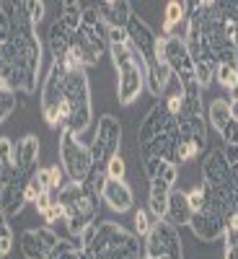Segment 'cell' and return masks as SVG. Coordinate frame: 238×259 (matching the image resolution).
Segmentation results:
<instances>
[{"label":"cell","mask_w":238,"mask_h":259,"mask_svg":"<svg viewBox=\"0 0 238 259\" xmlns=\"http://www.w3.org/2000/svg\"><path fill=\"white\" fill-rule=\"evenodd\" d=\"M78 138L80 135H75L73 130H62V135H60V161H62L65 174L70 177V182H88V174L93 168L91 145H85Z\"/></svg>","instance_id":"52a82bcc"},{"label":"cell","mask_w":238,"mask_h":259,"mask_svg":"<svg viewBox=\"0 0 238 259\" xmlns=\"http://www.w3.org/2000/svg\"><path fill=\"white\" fill-rule=\"evenodd\" d=\"M6 47L13 57V68H16V91L34 94L36 80H39V68H41V41L36 36V26L24 29Z\"/></svg>","instance_id":"8992f818"},{"label":"cell","mask_w":238,"mask_h":259,"mask_svg":"<svg viewBox=\"0 0 238 259\" xmlns=\"http://www.w3.org/2000/svg\"><path fill=\"white\" fill-rule=\"evenodd\" d=\"M158 57L166 62V68L179 78L181 85L197 80L194 78V62L192 55L184 45V36L174 34V36H158Z\"/></svg>","instance_id":"8fae6325"},{"label":"cell","mask_w":238,"mask_h":259,"mask_svg":"<svg viewBox=\"0 0 238 259\" xmlns=\"http://www.w3.org/2000/svg\"><path fill=\"white\" fill-rule=\"evenodd\" d=\"M73 34L75 31H70L60 18H55L50 24V29H47V45H50L52 60H68L70 45H73Z\"/></svg>","instance_id":"ffe728a7"},{"label":"cell","mask_w":238,"mask_h":259,"mask_svg":"<svg viewBox=\"0 0 238 259\" xmlns=\"http://www.w3.org/2000/svg\"><path fill=\"white\" fill-rule=\"evenodd\" d=\"M0 236L8 241H13V231H11V223H8V215L3 212V207H0Z\"/></svg>","instance_id":"f35d334b"},{"label":"cell","mask_w":238,"mask_h":259,"mask_svg":"<svg viewBox=\"0 0 238 259\" xmlns=\"http://www.w3.org/2000/svg\"><path fill=\"white\" fill-rule=\"evenodd\" d=\"M50 184H52V192L62 189L65 187V168L62 166H50Z\"/></svg>","instance_id":"d590c367"},{"label":"cell","mask_w":238,"mask_h":259,"mask_svg":"<svg viewBox=\"0 0 238 259\" xmlns=\"http://www.w3.org/2000/svg\"><path fill=\"white\" fill-rule=\"evenodd\" d=\"M142 259H184V246L179 228H174L166 218L156 221L142 244Z\"/></svg>","instance_id":"30bf717a"},{"label":"cell","mask_w":238,"mask_h":259,"mask_svg":"<svg viewBox=\"0 0 238 259\" xmlns=\"http://www.w3.org/2000/svg\"><path fill=\"white\" fill-rule=\"evenodd\" d=\"M13 109H16V91L0 85V124L13 114Z\"/></svg>","instance_id":"f1b7e54d"},{"label":"cell","mask_w":238,"mask_h":259,"mask_svg":"<svg viewBox=\"0 0 238 259\" xmlns=\"http://www.w3.org/2000/svg\"><path fill=\"white\" fill-rule=\"evenodd\" d=\"M109 55L117 68V99L129 106L145 89V65L137 57L127 31H109Z\"/></svg>","instance_id":"7a4b0ae2"},{"label":"cell","mask_w":238,"mask_h":259,"mask_svg":"<svg viewBox=\"0 0 238 259\" xmlns=\"http://www.w3.org/2000/svg\"><path fill=\"white\" fill-rule=\"evenodd\" d=\"M36 161H39V138L36 135H26V138L13 143V163H16V171L24 179H29L39 168Z\"/></svg>","instance_id":"e0dca14e"},{"label":"cell","mask_w":238,"mask_h":259,"mask_svg":"<svg viewBox=\"0 0 238 259\" xmlns=\"http://www.w3.org/2000/svg\"><path fill=\"white\" fill-rule=\"evenodd\" d=\"M78 244L85 249L88 259H140L142 256L140 239L114 221L93 223L78 239Z\"/></svg>","instance_id":"6da1fadb"},{"label":"cell","mask_w":238,"mask_h":259,"mask_svg":"<svg viewBox=\"0 0 238 259\" xmlns=\"http://www.w3.org/2000/svg\"><path fill=\"white\" fill-rule=\"evenodd\" d=\"M99 200L101 197L93 192L88 182H68L57 192V202L65 210V223H68V231L75 239H80L96 223Z\"/></svg>","instance_id":"5b68a950"},{"label":"cell","mask_w":238,"mask_h":259,"mask_svg":"<svg viewBox=\"0 0 238 259\" xmlns=\"http://www.w3.org/2000/svg\"><path fill=\"white\" fill-rule=\"evenodd\" d=\"M70 70V60H52L50 73L41 85V117L50 127L60 124V106L65 104V78Z\"/></svg>","instance_id":"ba28073f"},{"label":"cell","mask_w":238,"mask_h":259,"mask_svg":"<svg viewBox=\"0 0 238 259\" xmlns=\"http://www.w3.org/2000/svg\"><path fill=\"white\" fill-rule=\"evenodd\" d=\"M166 221L174 226V228L189 226V221H192V207H189L186 192H179V189L171 192V197H168V210H166Z\"/></svg>","instance_id":"44dd1931"},{"label":"cell","mask_w":238,"mask_h":259,"mask_svg":"<svg viewBox=\"0 0 238 259\" xmlns=\"http://www.w3.org/2000/svg\"><path fill=\"white\" fill-rule=\"evenodd\" d=\"M24 3H26V13H29V18L34 21V26L39 24V21L41 18H44V3H41V0H24Z\"/></svg>","instance_id":"836d02e7"},{"label":"cell","mask_w":238,"mask_h":259,"mask_svg":"<svg viewBox=\"0 0 238 259\" xmlns=\"http://www.w3.org/2000/svg\"><path fill=\"white\" fill-rule=\"evenodd\" d=\"M215 78H218V83L223 89L230 91L238 83V65H215Z\"/></svg>","instance_id":"83f0119b"},{"label":"cell","mask_w":238,"mask_h":259,"mask_svg":"<svg viewBox=\"0 0 238 259\" xmlns=\"http://www.w3.org/2000/svg\"><path fill=\"white\" fill-rule=\"evenodd\" d=\"M41 218H44V223L52 228V223H60V221H65V210H62V205L55 200V202H52V205H50L44 212H41Z\"/></svg>","instance_id":"1f68e13d"},{"label":"cell","mask_w":238,"mask_h":259,"mask_svg":"<svg viewBox=\"0 0 238 259\" xmlns=\"http://www.w3.org/2000/svg\"><path fill=\"white\" fill-rule=\"evenodd\" d=\"M60 236L50 228V226H41V228H29L21 233V254L26 259H50L52 249L57 246Z\"/></svg>","instance_id":"4fadbf2b"},{"label":"cell","mask_w":238,"mask_h":259,"mask_svg":"<svg viewBox=\"0 0 238 259\" xmlns=\"http://www.w3.org/2000/svg\"><path fill=\"white\" fill-rule=\"evenodd\" d=\"M119 145H122V124L114 114H101L96 133H93V143H91V161L93 168L106 171L114 156H119Z\"/></svg>","instance_id":"9c48e42d"},{"label":"cell","mask_w":238,"mask_h":259,"mask_svg":"<svg viewBox=\"0 0 238 259\" xmlns=\"http://www.w3.org/2000/svg\"><path fill=\"white\" fill-rule=\"evenodd\" d=\"M34 21L26 13V3H13V0H3L0 3V45L13 41L24 29H31Z\"/></svg>","instance_id":"7c38bea8"},{"label":"cell","mask_w":238,"mask_h":259,"mask_svg":"<svg viewBox=\"0 0 238 259\" xmlns=\"http://www.w3.org/2000/svg\"><path fill=\"white\" fill-rule=\"evenodd\" d=\"M91 119H93V104H91L88 75L83 68L70 62L68 78H65V104L60 106V127L80 135L88 130Z\"/></svg>","instance_id":"277c9868"},{"label":"cell","mask_w":238,"mask_h":259,"mask_svg":"<svg viewBox=\"0 0 238 259\" xmlns=\"http://www.w3.org/2000/svg\"><path fill=\"white\" fill-rule=\"evenodd\" d=\"M127 36H129V41H132L137 57L145 65V89L158 99L166 91L168 78H171V70L166 68V62L158 57V36L153 34V29H150L140 16L129 18Z\"/></svg>","instance_id":"3957f363"},{"label":"cell","mask_w":238,"mask_h":259,"mask_svg":"<svg viewBox=\"0 0 238 259\" xmlns=\"http://www.w3.org/2000/svg\"><path fill=\"white\" fill-rule=\"evenodd\" d=\"M83 8H85V3H78V0H65V3L60 6V16L57 18L70 31H78L80 29V18H83Z\"/></svg>","instance_id":"d4e9b609"},{"label":"cell","mask_w":238,"mask_h":259,"mask_svg":"<svg viewBox=\"0 0 238 259\" xmlns=\"http://www.w3.org/2000/svg\"><path fill=\"white\" fill-rule=\"evenodd\" d=\"M50 259H88L85 249L78 244V241H70V239H60L57 246L52 249Z\"/></svg>","instance_id":"4316f807"},{"label":"cell","mask_w":238,"mask_h":259,"mask_svg":"<svg viewBox=\"0 0 238 259\" xmlns=\"http://www.w3.org/2000/svg\"><path fill=\"white\" fill-rule=\"evenodd\" d=\"M230 119H233V114H230V101L215 99V101L210 104V124L218 130V133H223V127H225Z\"/></svg>","instance_id":"484cf974"},{"label":"cell","mask_w":238,"mask_h":259,"mask_svg":"<svg viewBox=\"0 0 238 259\" xmlns=\"http://www.w3.org/2000/svg\"><path fill=\"white\" fill-rule=\"evenodd\" d=\"M174 119H176V117L168 114V109H166L163 101L153 104V106L148 109V114L142 117L140 127H137V145H142V143H148V140H153V138L163 135L166 130L174 124Z\"/></svg>","instance_id":"9a60e30c"},{"label":"cell","mask_w":238,"mask_h":259,"mask_svg":"<svg viewBox=\"0 0 238 259\" xmlns=\"http://www.w3.org/2000/svg\"><path fill=\"white\" fill-rule=\"evenodd\" d=\"M186 197H189L192 215H194V212H200V210H205V189H202V187H194L192 192H186Z\"/></svg>","instance_id":"d6a6232c"},{"label":"cell","mask_w":238,"mask_h":259,"mask_svg":"<svg viewBox=\"0 0 238 259\" xmlns=\"http://www.w3.org/2000/svg\"><path fill=\"white\" fill-rule=\"evenodd\" d=\"M163 104H166V109H168V114H171V117H179V114H181V94L168 96Z\"/></svg>","instance_id":"8d00e7d4"},{"label":"cell","mask_w":238,"mask_h":259,"mask_svg":"<svg viewBox=\"0 0 238 259\" xmlns=\"http://www.w3.org/2000/svg\"><path fill=\"white\" fill-rule=\"evenodd\" d=\"M99 16L104 18V24L109 31H127V24L132 18V6L127 0H101V3H93Z\"/></svg>","instance_id":"ac0fdd59"},{"label":"cell","mask_w":238,"mask_h":259,"mask_svg":"<svg viewBox=\"0 0 238 259\" xmlns=\"http://www.w3.org/2000/svg\"><path fill=\"white\" fill-rule=\"evenodd\" d=\"M223 140H225V145H238V119H230L225 127H223Z\"/></svg>","instance_id":"e575fe53"},{"label":"cell","mask_w":238,"mask_h":259,"mask_svg":"<svg viewBox=\"0 0 238 259\" xmlns=\"http://www.w3.org/2000/svg\"><path fill=\"white\" fill-rule=\"evenodd\" d=\"M189 228H192V233L197 236L200 241H205V244H215V241H220V239H223L225 218H223V215L215 210V207H210L207 200H205V210H200V212H194V215H192Z\"/></svg>","instance_id":"5bb4252c"},{"label":"cell","mask_w":238,"mask_h":259,"mask_svg":"<svg viewBox=\"0 0 238 259\" xmlns=\"http://www.w3.org/2000/svg\"><path fill=\"white\" fill-rule=\"evenodd\" d=\"M156 221H150V210H137L135 212V236L137 239H145V236L150 233V228H153Z\"/></svg>","instance_id":"f546056e"},{"label":"cell","mask_w":238,"mask_h":259,"mask_svg":"<svg viewBox=\"0 0 238 259\" xmlns=\"http://www.w3.org/2000/svg\"><path fill=\"white\" fill-rule=\"evenodd\" d=\"M186 11H189V3H179V0H171L166 6V18H163V34L166 36H174L176 26L181 21H186V16H189Z\"/></svg>","instance_id":"cb8c5ba5"},{"label":"cell","mask_w":238,"mask_h":259,"mask_svg":"<svg viewBox=\"0 0 238 259\" xmlns=\"http://www.w3.org/2000/svg\"><path fill=\"white\" fill-rule=\"evenodd\" d=\"M223 156H225L230 171H235V168H238V145H225V148H223Z\"/></svg>","instance_id":"74e56055"},{"label":"cell","mask_w":238,"mask_h":259,"mask_svg":"<svg viewBox=\"0 0 238 259\" xmlns=\"http://www.w3.org/2000/svg\"><path fill=\"white\" fill-rule=\"evenodd\" d=\"M11 249H13V241H8V239H3V236H0V259H3Z\"/></svg>","instance_id":"ab89813d"},{"label":"cell","mask_w":238,"mask_h":259,"mask_svg":"<svg viewBox=\"0 0 238 259\" xmlns=\"http://www.w3.org/2000/svg\"><path fill=\"white\" fill-rule=\"evenodd\" d=\"M44 194H52L50 168H36L26 179V202H36L39 197H44Z\"/></svg>","instance_id":"603a6c76"},{"label":"cell","mask_w":238,"mask_h":259,"mask_svg":"<svg viewBox=\"0 0 238 259\" xmlns=\"http://www.w3.org/2000/svg\"><path fill=\"white\" fill-rule=\"evenodd\" d=\"M101 200L109 205L114 212H127L129 207H132L135 197H132V189H129V184L124 179H109L101 192Z\"/></svg>","instance_id":"d6986e66"},{"label":"cell","mask_w":238,"mask_h":259,"mask_svg":"<svg viewBox=\"0 0 238 259\" xmlns=\"http://www.w3.org/2000/svg\"><path fill=\"white\" fill-rule=\"evenodd\" d=\"M124 174H127V166H124L122 156H114L109 163H106V177L109 179H124Z\"/></svg>","instance_id":"4dcf8cb0"},{"label":"cell","mask_w":238,"mask_h":259,"mask_svg":"<svg viewBox=\"0 0 238 259\" xmlns=\"http://www.w3.org/2000/svg\"><path fill=\"white\" fill-rule=\"evenodd\" d=\"M24 205H26V179L18 171L8 179H0V207L8 218L18 215Z\"/></svg>","instance_id":"2e32d148"},{"label":"cell","mask_w":238,"mask_h":259,"mask_svg":"<svg viewBox=\"0 0 238 259\" xmlns=\"http://www.w3.org/2000/svg\"><path fill=\"white\" fill-rule=\"evenodd\" d=\"M174 187L166 184V182H150V194H148V210L150 215H156V221L166 218V210H168V197Z\"/></svg>","instance_id":"7402d4cb"}]
</instances>
